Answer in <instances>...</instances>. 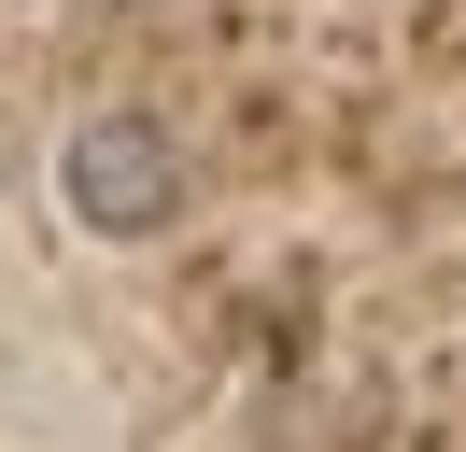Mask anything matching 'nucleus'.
I'll use <instances>...</instances> for the list:
<instances>
[{
    "label": "nucleus",
    "instance_id": "obj_1",
    "mask_svg": "<svg viewBox=\"0 0 466 452\" xmlns=\"http://www.w3.org/2000/svg\"><path fill=\"white\" fill-rule=\"evenodd\" d=\"M57 212L86 226V241H156V226L184 212V156H170V128L156 113H86V128L57 141Z\"/></svg>",
    "mask_w": 466,
    "mask_h": 452
}]
</instances>
